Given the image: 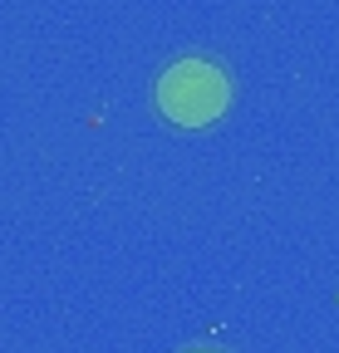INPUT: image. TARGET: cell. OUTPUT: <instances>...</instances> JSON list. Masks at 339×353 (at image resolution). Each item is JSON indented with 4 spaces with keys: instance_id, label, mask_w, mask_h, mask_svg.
Instances as JSON below:
<instances>
[{
    "instance_id": "7a4b0ae2",
    "label": "cell",
    "mask_w": 339,
    "mask_h": 353,
    "mask_svg": "<svg viewBox=\"0 0 339 353\" xmlns=\"http://www.w3.org/2000/svg\"><path fill=\"white\" fill-rule=\"evenodd\" d=\"M192 353H217V348H192Z\"/></svg>"
},
{
    "instance_id": "6da1fadb",
    "label": "cell",
    "mask_w": 339,
    "mask_h": 353,
    "mask_svg": "<svg viewBox=\"0 0 339 353\" xmlns=\"http://www.w3.org/2000/svg\"><path fill=\"white\" fill-rule=\"evenodd\" d=\"M226 99H231L226 74L211 59H197V54L167 64L162 79H157V108L173 118L177 128H202L211 118H222Z\"/></svg>"
}]
</instances>
